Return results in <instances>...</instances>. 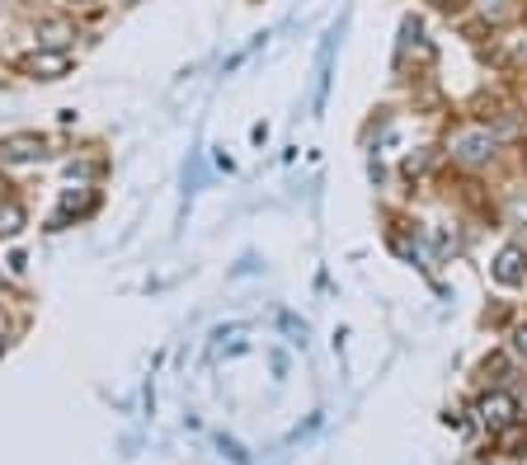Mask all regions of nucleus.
Instances as JSON below:
<instances>
[{"instance_id": "f257e3e1", "label": "nucleus", "mask_w": 527, "mask_h": 465, "mask_svg": "<svg viewBox=\"0 0 527 465\" xmlns=\"http://www.w3.org/2000/svg\"><path fill=\"white\" fill-rule=\"evenodd\" d=\"M504 151V141H499V132H490V127H457L448 141H442V160L452 164V170H466V174H485L494 160H499Z\"/></svg>"}, {"instance_id": "f03ea898", "label": "nucleus", "mask_w": 527, "mask_h": 465, "mask_svg": "<svg viewBox=\"0 0 527 465\" xmlns=\"http://www.w3.org/2000/svg\"><path fill=\"white\" fill-rule=\"evenodd\" d=\"M14 71H20L24 80H43V85H47V80H66L76 71V52H71V47H38V43H33L28 52L14 61Z\"/></svg>"}, {"instance_id": "7ed1b4c3", "label": "nucleus", "mask_w": 527, "mask_h": 465, "mask_svg": "<svg viewBox=\"0 0 527 465\" xmlns=\"http://www.w3.org/2000/svg\"><path fill=\"white\" fill-rule=\"evenodd\" d=\"M471 413H475V423H481L490 437L499 433V428H508V423H518V419H523L518 395L508 390V386H499V390H481V395L471 400Z\"/></svg>"}, {"instance_id": "20e7f679", "label": "nucleus", "mask_w": 527, "mask_h": 465, "mask_svg": "<svg viewBox=\"0 0 527 465\" xmlns=\"http://www.w3.org/2000/svg\"><path fill=\"white\" fill-rule=\"evenodd\" d=\"M490 282L499 292H527V245L523 240L499 245V254L490 259Z\"/></svg>"}, {"instance_id": "39448f33", "label": "nucleus", "mask_w": 527, "mask_h": 465, "mask_svg": "<svg viewBox=\"0 0 527 465\" xmlns=\"http://www.w3.org/2000/svg\"><path fill=\"white\" fill-rule=\"evenodd\" d=\"M53 137H43V132H10V137H0V170H14V164H38L53 156Z\"/></svg>"}, {"instance_id": "423d86ee", "label": "nucleus", "mask_w": 527, "mask_h": 465, "mask_svg": "<svg viewBox=\"0 0 527 465\" xmlns=\"http://www.w3.org/2000/svg\"><path fill=\"white\" fill-rule=\"evenodd\" d=\"M80 38V20L71 10H43L33 20V43L38 47H71Z\"/></svg>"}, {"instance_id": "0eeeda50", "label": "nucleus", "mask_w": 527, "mask_h": 465, "mask_svg": "<svg viewBox=\"0 0 527 465\" xmlns=\"http://www.w3.org/2000/svg\"><path fill=\"white\" fill-rule=\"evenodd\" d=\"M94 212H99V188L94 184H71V188L61 193V212L53 217V226H47V230H66V226H71V217L85 221V217H94Z\"/></svg>"}, {"instance_id": "6e6552de", "label": "nucleus", "mask_w": 527, "mask_h": 465, "mask_svg": "<svg viewBox=\"0 0 527 465\" xmlns=\"http://www.w3.org/2000/svg\"><path fill=\"white\" fill-rule=\"evenodd\" d=\"M514 376H518V357L508 353V348H490V353L475 362V386H481V390H499Z\"/></svg>"}, {"instance_id": "1a4fd4ad", "label": "nucleus", "mask_w": 527, "mask_h": 465, "mask_svg": "<svg viewBox=\"0 0 527 465\" xmlns=\"http://www.w3.org/2000/svg\"><path fill=\"white\" fill-rule=\"evenodd\" d=\"M24 226H28V207L20 197H5V203H0V240L24 236Z\"/></svg>"}, {"instance_id": "9d476101", "label": "nucleus", "mask_w": 527, "mask_h": 465, "mask_svg": "<svg viewBox=\"0 0 527 465\" xmlns=\"http://www.w3.org/2000/svg\"><path fill=\"white\" fill-rule=\"evenodd\" d=\"M504 339H508L504 348H508V353L518 357V367H523V362H527V315H518V320L504 329Z\"/></svg>"}, {"instance_id": "9b49d317", "label": "nucleus", "mask_w": 527, "mask_h": 465, "mask_svg": "<svg viewBox=\"0 0 527 465\" xmlns=\"http://www.w3.org/2000/svg\"><path fill=\"white\" fill-rule=\"evenodd\" d=\"M514 320H518V315H514V306H508V301H494V306L485 310V325H494V329H508Z\"/></svg>"}, {"instance_id": "f8f14e48", "label": "nucleus", "mask_w": 527, "mask_h": 465, "mask_svg": "<svg viewBox=\"0 0 527 465\" xmlns=\"http://www.w3.org/2000/svg\"><path fill=\"white\" fill-rule=\"evenodd\" d=\"M61 10H71V14H85V10H99V0H61Z\"/></svg>"}, {"instance_id": "ddd939ff", "label": "nucleus", "mask_w": 527, "mask_h": 465, "mask_svg": "<svg viewBox=\"0 0 527 465\" xmlns=\"http://www.w3.org/2000/svg\"><path fill=\"white\" fill-rule=\"evenodd\" d=\"M5 197H14V179L0 170V203H5Z\"/></svg>"}, {"instance_id": "4468645a", "label": "nucleus", "mask_w": 527, "mask_h": 465, "mask_svg": "<svg viewBox=\"0 0 527 465\" xmlns=\"http://www.w3.org/2000/svg\"><path fill=\"white\" fill-rule=\"evenodd\" d=\"M518 409H523V423H527V381H523V390H518Z\"/></svg>"}, {"instance_id": "2eb2a0df", "label": "nucleus", "mask_w": 527, "mask_h": 465, "mask_svg": "<svg viewBox=\"0 0 527 465\" xmlns=\"http://www.w3.org/2000/svg\"><path fill=\"white\" fill-rule=\"evenodd\" d=\"M5 287H10V277H5V273H0V292H5Z\"/></svg>"}, {"instance_id": "dca6fc26", "label": "nucleus", "mask_w": 527, "mask_h": 465, "mask_svg": "<svg viewBox=\"0 0 527 465\" xmlns=\"http://www.w3.org/2000/svg\"><path fill=\"white\" fill-rule=\"evenodd\" d=\"M0 14H5V5H0Z\"/></svg>"}]
</instances>
